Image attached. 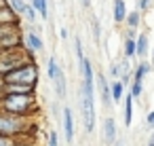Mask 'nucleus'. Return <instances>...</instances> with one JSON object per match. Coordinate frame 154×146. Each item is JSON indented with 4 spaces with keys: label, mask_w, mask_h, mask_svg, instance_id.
Wrapping results in <instances>:
<instances>
[{
    "label": "nucleus",
    "mask_w": 154,
    "mask_h": 146,
    "mask_svg": "<svg viewBox=\"0 0 154 146\" xmlns=\"http://www.w3.org/2000/svg\"><path fill=\"white\" fill-rule=\"evenodd\" d=\"M103 142L116 144V121L112 116H106V121H103Z\"/></svg>",
    "instance_id": "1a4fd4ad"
},
{
    "label": "nucleus",
    "mask_w": 154,
    "mask_h": 146,
    "mask_svg": "<svg viewBox=\"0 0 154 146\" xmlns=\"http://www.w3.org/2000/svg\"><path fill=\"white\" fill-rule=\"evenodd\" d=\"M114 146H120V144H118V142H116V144H114Z\"/></svg>",
    "instance_id": "c756f323"
},
{
    "label": "nucleus",
    "mask_w": 154,
    "mask_h": 146,
    "mask_svg": "<svg viewBox=\"0 0 154 146\" xmlns=\"http://www.w3.org/2000/svg\"><path fill=\"white\" fill-rule=\"evenodd\" d=\"M0 146H17L15 138H7V135H0Z\"/></svg>",
    "instance_id": "5701e85b"
},
{
    "label": "nucleus",
    "mask_w": 154,
    "mask_h": 146,
    "mask_svg": "<svg viewBox=\"0 0 154 146\" xmlns=\"http://www.w3.org/2000/svg\"><path fill=\"white\" fill-rule=\"evenodd\" d=\"M74 47H76V59H78V68H80V64H82L85 55H82V45H80V40H78V38H74Z\"/></svg>",
    "instance_id": "4be33fe9"
},
{
    "label": "nucleus",
    "mask_w": 154,
    "mask_h": 146,
    "mask_svg": "<svg viewBox=\"0 0 154 146\" xmlns=\"http://www.w3.org/2000/svg\"><path fill=\"white\" fill-rule=\"evenodd\" d=\"M0 83H11V85H28V87H36L38 85V64L36 62H26L21 66H17L15 70L7 72Z\"/></svg>",
    "instance_id": "f03ea898"
},
{
    "label": "nucleus",
    "mask_w": 154,
    "mask_h": 146,
    "mask_svg": "<svg viewBox=\"0 0 154 146\" xmlns=\"http://www.w3.org/2000/svg\"><path fill=\"white\" fill-rule=\"evenodd\" d=\"M141 93H143V83H131V91H129V95L133 97V100H139L141 97Z\"/></svg>",
    "instance_id": "6ab92c4d"
},
{
    "label": "nucleus",
    "mask_w": 154,
    "mask_h": 146,
    "mask_svg": "<svg viewBox=\"0 0 154 146\" xmlns=\"http://www.w3.org/2000/svg\"><path fill=\"white\" fill-rule=\"evenodd\" d=\"M21 15L28 19V24H32V26L36 24V11L32 9V5H30V2H26V7H23V13H21Z\"/></svg>",
    "instance_id": "a211bd4d"
},
{
    "label": "nucleus",
    "mask_w": 154,
    "mask_h": 146,
    "mask_svg": "<svg viewBox=\"0 0 154 146\" xmlns=\"http://www.w3.org/2000/svg\"><path fill=\"white\" fill-rule=\"evenodd\" d=\"M28 129H30V121H28V116H13V114L0 112V135L17 138V135L26 133Z\"/></svg>",
    "instance_id": "7ed1b4c3"
},
{
    "label": "nucleus",
    "mask_w": 154,
    "mask_h": 146,
    "mask_svg": "<svg viewBox=\"0 0 154 146\" xmlns=\"http://www.w3.org/2000/svg\"><path fill=\"white\" fill-rule=\"evenodd\" d=\"M36 93H0V112L13 116H30L36 112Z\"/></svg>",
    "instance_id": "f257e3e1"
},
{
    "label": "nucleus",
    "mask_w": 154,
    "mask_h": 146,
    "mask_svg": "<svg viewBox=\"0 0 154 146\" xmlns=\"http://www.w3.org/2000/svg\"><path fill=\"white\" fill-rule=\"evenodd\" d=\"M148 2H150V0H137V11H143V9H148Z\"/></svg>",
    "instance_id": "a878e982"
},
{
    "label": "nucleus",
    "mask_w": 154,
    "mask_h": 146,
    "mask_svg": "<svg viewBox=\"0 0 154 146\" xmlns=\"http://www.w3.org/2000/svg\"><path fill=\"white\" fill-rule=\"evenodd\" d=\"M122 51H125V59H131V57H135V38H125Z\"/></svg>",
    "instance_id": "dca6fc26"
},
{
    "label": "nucleus",
    "mask_w": 154,
    "mask_h": 146,
    "mask_svg": "<svg viewBox=\"0 0 154 146\" xmlns=\"http://www.w3.org/2000/svg\"><path fill=\"white\" fill-rule=\"evenodd\" d=\"M150 70H152V66H150V62H146V59H141L137 66H135V70L131 72V81H135V83H143V78L150 74Z\"/></svg>",
    "instance_id": "9d476101"
},
{
    "label": "nucleus",
    "mask_w": 154,
    "mask_h": 146,
    "mask_svg": "<svg viewBox=\"0 0 154 146\" xmlns=\"http://www.w3.org/2000/svg\"><path fill=\"white\" fill-rule=\"evenodd\" d=\"M9 7H11L17 15H21V13H23V7H26V0H9Z\"/></svg>",
    "instance_id": "aec40b11"
},
{
    "label": "nucleus",
    "mask_w": 154,
    "mask_h": 146,
    "mask_svg": "<svg viewBox=\"0 0 154 146\" xmlns=\"http://www.w3.org/2000/svg\"><path fill=\"white\" fill-rule=\"evenodd\" d=\"M127 17V9H125V0H114V21L122 24Z\"/></svg>",
    "instance_id": "4468645a"
},
{
    "label": "nucleus",
    "mask_w": 154,
    "mask_h": 146,
    "mask_svg": "<svg viewBox=\"0 0 154 146\" xmlns=\"http://www.w3.org/2000/svg\"><path fill=\"white\" fill-rule=\"evenodd\" d=\"M150 66H154V49H152V64Z\"/></svg>",
    "instance_id": "c85d7f7f"
},
{
    "label": "nucleus",
    "mask_w": 154,
    "mask_h": 146,
    "mask_svg": "<svg viewBox=\"0 0 154 146\" xmlns=\"http://www.w3.org/2000/svg\"><path fill=\"white\" fill-rule=\"evenodd\" d=\"M93 36H95V43H99V24H97V19H93Z\"/></svg>",
    "instance_id": "393cba45"
},
{
    "label": "nucleus",
    "mask_w": 154,
    "mask_h": 146,
    "mask_svg": "<svg viewBox=\"0 0 154 146\" xmlns=\"http://www.w3.org/2000/svg\"><path fill=\"white\" fill-rule=\"evenodd\" d=\"M146 123H148V129H152V131H154V110H150V112H148Z\"/></svg>",
    "instance_id": "b1692460"
},
{
    "label": "nucleus",
    "mask_w": 154,
    "mask_h": 146,
    "mask_svg": "<svg viewBox=\"0 0 154 146\" xmlns=\"http://www.w3.org/2000/svg\"><path fill=\"white\" fill-rule=\"evenodd\" d=\"M63 133H66V142L72 144L74 142V116L70 108H63Z\"/></svg>",
    "instance_id": "6e6552de"
},
{
    "label": "nucleus",
    "mask_w": 154,
    "mask_h": 146,
    "mask_svg": "<svg viewBox=\"0 0 154 146\" xmlns=\"http://www.w3.org/2000/svg\"><path fill=\"white\" fill-rule=\"evenodd\" d=\"M57 62H55V57H49V62H47V74H49V78L53 81V76H55V72H57Z\"/></svg>",
    "instance_id": "412c9836"
},
{
    "label": "nucleus",
    "mask_w": 154,
    "mask_h": 146,
    "mask_svg": "<svg viewBox=\"0 0 154 146\" xmlns=\"http://www.w3.org/2000/svg\"><path fill=\"white\" fill-rule=\"evenodd\" d=\"M125 24H127L131 30H135V28L139 26V11H131V13H127V17H125Z\"/></svg>",
    "instance_id": "f3484780"
},
{
    "label": "nucleus",
    "mask_w": 154,
    "mask_h": 146,
    "mask_svg": "<svg viewBox=\"0 0 154 146\" xmlns=\"http://www.w3.org/2000/svg\"><path fill=\"white\" fill-rule=\"evenodd\" d=\"M30 5H32V9L36 13H40L42 19L49 17V2H47V0H30Z\"/></svg>",
    "instance_id": "2eb2a0df"
},
{
    "label": "nucleus",
    "mask_w": 154,
    "mask_h": 146,
    "mask_svg": "<svg viewBox=\"0 0 154 146\" xmlns=\"http://www.w3.org/2000/svg\"><path fill=\"white\" fill-rule=\"evenodd\" d=\"M23 47H26V51H30V53H36V51H42V49H45V43H42L40 34H38L34 28H30V30L26 32V36H23Z\"/></svg>",
    "instance_id": "39448f33"
},
{
    "label": "nucleus",
    "mask_w": 154,
    "mask_h": 146,
    "mask_svg": "<svg viewBox=\"0 0 154 146\" xmlns=\"http://www.w3.org/2000/svg\"><path fill=\"white\" fill-rule=\"evenodd\" d=\"M53 83H55V93H57V100H66L68 95V83H66V74L61 68H57L55 76H53Z\"/></svg>",
    "instance_id": "0eeeda50"
},
{
    "label": "nucleus",
    "mask_w": 154,
    "mask_h": 146,
    "mask_svg": "<svg viewBox=\"0 0 154 146\" xmlns=\"http://www.w3.org/2000/svg\"><path fill=\"white\" fill-rule=\"evenodd\" d=\"M95 83H97V87H99V95H101L103 106L110 108V106H112V95H110V85H108L106 76H103V74H95Z\"/></svg>",
    "instance_id": "423d86ee"
},
{
    "label": "nucleus",
    "mask_w": 154,
    "mask_h": 146,
    "mask_svg": "<svg viewBox=\"0 0 154 146\" xmlns=\"http://www.w3.org/2000/svg\"><path fill=\"white\" fill-rule=\"evenodd\" d=\"M26 2H30V0H26Z\"/></svg>",
    "instance_id": "7c9ffc66"
},
{
    "label": "nucleus",
    "mask_w": 154,
    "mask_h": 146,
    "mask_svg": "<svg viewBox=\"0 0 154 146\" xmlns=\"http://www.w3.org/2000/svg\"><path fill=\"white\" fill-rule=\"evenodd\" d=\"M146 146H154V135H152V138L148 140V144H146Z\"/></svg>",
    "instance_id": "bb28decb"
},
{
    "label": "nucleus",
    "mask_w": 154,
    "mask_h": 146,
    "mask_svg": "<svg viewBox=\"0 0 154 146\" xmlns=\"http://www.w3.org/2000/svg\"><path fill=\"white\" fill-rule=\"evenodd\" d=\"M82 7H91V5H89V0H82Z\"/></svg>",
    "instance_id": "cd10ccee"
},
{
    "label": "nucleus",
    "mask_w": 154,
    "mask_h": 146,
    "mask_svg": "<svg viewBox=\"0 0 154 146\" xmlns=\"http://www.w3.org/2000/svg\"><path fill=\"white\" fill-rule=\"evenodd\" d=\"M125 87H122V83L120 81H112V85H110V95H112V104H118L122 97H125Z\"/></svg>",
    "instance_id": "9b49d317"
},
{
    "label": "nucleus",
    "mask_w": 154,
    "mask_h": 146,
    "mask_svg": "<svg viewBox=\"0 0 154 146\" xmlns=\"http://www.w3.org/2000/svg\"><path fill=\"white\" fill-rule=\"evenodd\" d=\"M135 55L141 57V59L148 55V36H146V34H139V36L135 38Z\"/></svg>",
    "instance_id": "f8f14e48"
},
{
    "label": "nucleus",
    "mask_w": 154,
    "mask_h": 146,
    "mask_svg": "<svg viewBox=\"0 0 154 146\" xmlns=\"http://www.w3.org/2000/svg\"><path fill=\"white\" fill-rule=\"evenodd\" d=\"M47 146H49V144H47Z\"/></svg>",
    "instance_id": "2f4dec72"
},
{
    "label": "nucleus",
    "mask_w": 154,
    "mask_h": 146,
    "mask_svg": "<svg viewBox=\"0 0 154 146\" xmlns=\"http://www.w3.org/2000/svg\"><path fill=\"white\" fill-rule=\"evenodd\" d=\"M80 112L85 119V131L91 133L95 129V104H93V93L80 91Z\"/></svg>",
    "instance_id": "20e7f679"
},
{
    "label": "nucleus",
    "mask_w": 154,
    "mask_h": 146,
    "mask_svg": "<svg viewBox=\"0 0 154 146\" xmlns=\"http://www.w3.org/2000/svg\"><path fill=\"white\" fill-rule=\"evenodd\" d=\"M122 114H125V127H129L131 121H133V97H131L129 93L125 95V108H122Z\"/></svg>",
    "instance_id": "ddd939ff"
}]
</instances>
